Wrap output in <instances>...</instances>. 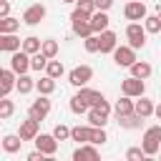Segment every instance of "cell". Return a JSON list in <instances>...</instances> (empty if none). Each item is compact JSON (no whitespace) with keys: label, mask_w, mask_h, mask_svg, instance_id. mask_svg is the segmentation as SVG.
I'll list each match as a JSON object with an SVG mask.
<instances>
[{"label":"cell","mask_w":161,"mask_h":161,"mask_svg":"<svg viewBox=\"0 0 161 161\" xmlns=\"http://www.w3.org/2000/svg\"><path fill=\"white\" fill-rule=\"evenodd\" d=\"M45 158H48V156H45L40 148H35V151H30V153L25 156V161H45Z\"/></svg>","instance_id":"obj_41"},{"label":"cell","mask_w":161,"mask_h":161,"mask_svg":"<svg viewBox=\"0 0 161 161\" xmlns=\"http://www.w3.org/2000/svg\"><path fill=\"white\" fill-rule=\"evenodd\" d=\"M60 3H75V0H60Z\"/></svg>","instance_id":"obj_46"},{"label":"cell","mask_w":161,"mask_h":161,"mask_svg":"<svg viewBox=\"0 0 161 161\" xmlns=\"http://www.w3.org/2000/svg\"><path fill=\"white\" fill-rule=\"evenodd\" d=\"M98 146L96 143H80L73 151V161H98Z\"/></svg>","instance_id":"obj_14"},{"label":"cell","mask_w":161,"mask_h":161,"mask_svg":"<svg viewBox=\"0 0 161 161\" xmlns=\"http://www.w3.org/2000/svg\"><path fill=\"white\" fill-rule=\"evenodd\" d=\"M20 23H23V18H13V15L0 18V33H18Z\"/></svg>","instance_id":"obj_27"},{"label":"cell","mask_w":161,"mask_h":161,"mask_svg":"<svg viewBox=\"0 0 161 161\" xmlns=\"http://www.w3.org/2000/svg\"><path fill=\"white\" fill-rule=\"evenodd\" d=\"M93 80V68L91 65H75L70 73H68V83L73 86V88H83V86H88Z\"/></svg>","instance_id":"obj_4"},{"label":"cell","mask_w":161,"mask_h":161,"mask_svg":"<svg viewBox=\"0 0 161 161\" xmlns=\"http://www.w3.org/2000/svg\"><path fill=\"white\" fill-rule=\"evenodd\" d=\"M116 121H118V126L121 128H126V131H136V128H141L143 126V116H138V113H128V116H116Z\"/></svg>","instance_id":"obj_19"},{"label":"cell","mask_w":161,"mask_h":161,"mask_svg":"<svg viewBox=\"0 0 161 161\" xmlns=\"http://www.w3.org/2000/svg\"><path fill=\"white\" fill-rule=\"evenodd\" d=\"M53 136H55L58 141H68V138H70V128H68L65 123H58V126L53 128Z\"/></svg>","instance_id":"obj_39"},{"label":"cell","mask_w":161,"mask_h":161,"mask_svg":"<svg viewBox=\"0 0 161 161\" xmlns=\"http://www.w3.org/2000/svg\"><path fill=\"white\" fill-rule=\"evenodd\" d=\"M78 96L88 103V106H96V103H101L106 96L101 93V91H96V88H88V86H83V88H78Z\"/></svg>","instance_id":"obj_22"},{"label":"cell","mask_w":161,"mask_h":161,"mask_svg":"<svg viewBox=\"0 0 161 161\" xmlns=\"http://www.w3.org/2000/svg\"><path fill=\"white\" fill-rule=\"evenodd\" d=\"M10 68H13L18 75H23V73L33 70V68H30V53H25L23 48H20V50H15V53H10Z\"/></svg>","instance_id":"obj_9"},{"label":"cell","mask_w":161,"mask_h":161,"mask_svg":"<svg viewBox=\"0 0 161 161\" xmlns=\"http://www.w3.org/2000/svg\"><path fill=\"white\" fill-rule=\"evenodd\" d=\"M70 28H73V35H78L80 40H83V38H88V35H93L91 15H88V13H83V10H78V8L70 13Z\"/></svg>","instance_id":"obj_2"},{"label":"cell","mask_w":161,"mask_h":161,"mask_svg":"<svg viewBox=\"0 0 161 161\" xmlns=\"http://www.w3.org/2000/svg\"><path fill=\"white\" fill-rule=\"evenodd\" d=\"M35 88V80L28 75V73H23V75H18V83H15V91L20 93V96H25V93H30Z\"/></svg>","instance_id":"obj_28"},{"label":"cell","mask_w":161,"mask_h":161,"mask_svg":"<svg viewBox=\"0 0 161 161\" xmlns=\"http://www.w3.org/2000/svg\"><path fill=\"white\" fill-rule=\"evenodd\" d=\"M35 91H38V93H43V96H50V93L55 91V78H50L48 73H45V75H40V78L35 80Z\"/></svg>","instance_id":"obj_25"},{"label":"cell","mask_w":161,"mask_h":161,"mask_svg":"<svg viewBox=\"0 0 161 161\" xmlns=\"http://www.w3.org/2000/svg\"><path fill=\"white\" fill-rule=\"evenodd\" d=\"M45 15H48V8L43 3H33V5H28L23 10V23L25 25H38V23L45 20Z\"/></svg>","instance_id":"obj_7"},{"label":"cell","mask_w":161,"mask_h":161,"mask_svg":"<svg viewBox=\"0 0 161 161\" xmlns=\"http://www.w3.org/2000/svg\"><path fill=\"white\" fill-rule=\"evenodd\" d=\"M40 48H43V40H40L38 35H28V38H23V50H25V53L33 55V53H38Z\"/></svg>","instance_id":"obj_30"},{"label":"cell","mask_w":161,"mask_h":161,"mask_svg":"<svg viewBox=\"0 0 161 161\" xmlns=\"http://www.w3.org/2000/svg\"><path fill=\"white\" fill-rule=\"evenodd\" d=\"M48 60H50V58H48L43 50H38V53H33V55H30V68L40 73V70H45V68H48Z\"/></svg>","instance_id":"obj_29"},{"label":"cell","mask_w":161,"mask_h":161,"mask_svg":"<svg viewBox=\"0 0 161 161\" xmlns=\"http://www.w3.org/2000/svg\"><path fill=\"white\" fill-rule=\"evenodd\" d=\"M40 50H43L48 58H55V55H58V40H53V38H45Z\"/></svg>","instance_id":"obj_37"},{"label":"cell","mask_w":161,"mask_h":161,"mask_svg":"<svg viewBox=\"0 0 161 161\" xmlns=\"http://www.w3.org/2000/svg\"><path fill=\"white\" fill-rule=\"evenodd\" d=\"M146 35H148V33H146V28H143V20H141V23H138V20H131V23L126 25V40H128L131 48H136V50L143 48V45H146Z\"/></svg>","instance_id":"obj_3"},{"label":"cell","mask_w":161,"mask_h":161,"mask_svg":"<svg viewBox=\"0 0 161 161\" xmlns=\"http://www.w3.org/2000/svg\"><path fill=\"white\" fill-rule=\"evenodd\" d=\"M13 113H15V103H13L8 96H0V118H3V121H8Z\"/></svg>","instance_id":"obj_32"},{"label":"cell","mask_w":161,"mask_h":161,"mask_svg":"<svg viewBox=\"0 0 161 161\" xmlns=\"http://www.w3.org/2000/svg\"><path fill=\"white\" fill-rule=\"evenodd\" d=\"M106 141H108L106 126H93V133H91V143H96V146H103Z\"/></svg>","instance_id":"obj_35"},{"label":"cell","mask_w":161,"mask_h":161,"mask_svg":"<svg viewBox=\"0 0 161 161\" xmlns=\"http://www.w3.org/2000/svg\"><path fill=\"white\" fill-rule=\"evenodd\" d=\"M128 70H131V75H136V78H143V80H146V78L153 73L151 63H146V60H136V63H133Z\"/></svg>","instance_id":"obj_26"},{"label":"cell","mask_w":161,"mask_h":161,"mask_svg":"<svg viewBox=\"0 0 161 161\" xmlns=\"http://www.w3.org/2000/svg\"><path fill=\"white\" fill-rule=\"evenodd\" d=\"M45 73H48L50 78H55V80H58V78L65 73V68H63V63H60V60L50 58V60H48V68H45Z\"/></svg>","instance_id":"obj_33"},{"label":"cell","mask_w":161,"mask_h":161,"mask_svg":"<svg viewBox=\"0 0 161 161\" xmlns=\"http://www.w3.org/2000/svg\"><path fill=\"white\" fill-rule=\"evenodd\" d=\"M128 113H136V101L131 96H121L113 103V116H128Z\"/></svg>","instance_id":"obj_17"},{"label":"cell","mask_w":161,"mask_h":161,"mask_svg":"<svg viewBox=\"0 0 161 161\" xmlns=\"http://www.w3.org/2000/svg\"><path fill=\"white\" fill-rule=\"evenodd\" d=\"M50 108H53L50 98H48V96H43V93H38V98H35V101L30 103V108H28V116H30V118L43 121V118L50 113Z\"/></svg>","instance_id":"obj_8"},{"label":"cell","mask_w":161,"mask_h":161,"mask_svg":"<svg viewBox=\"0 0 161 161\" xmlns=\"http://www.w3.org/2000/svg\"><path fill=\"white\" fill-rule=\"evenodd\" d=\"M153 111H156V103H153L151 98L141 96V98L136 101V113H138V116H143V118H151V116H153Z\"/></svg>","instance_id":"obj_24"},{"label":"cell","mask_w":161,"mask_h":161,"mask_svg":"<svg viewBox=\"0 0 161 161\" xmlns=\"http://www.w3.org/2000/svg\"><path fill=\"white\" fill-rule=\"evenodd\" d=\"M113 63L118 65V68H131L138 58H136V48H131V45H118L113 53Z\"/></svg>","instance_id":"obj_6"},{"label":"cell","mask_w":161,"mask_h":161,"mask_svg":"<svg viewBox=\"0 0 161 161\" xmlns=\"http://www.w3.org/2000/svg\"><path fill=\"white\" fill-rule=\"evenodd\" d=\"M98 40H101V53H113L118 48V35L113 30H103L98 33Z\"/></svg>","instance_id":"obj_18"},{"label":"cell","mask_w":161,"mask_h":161,"mask_svg":"<svg viewBox=\"0 0 161 161\" xmlns=\"http://www.w3.org/2000/svg\"><path fill=\"white\" fill-rule=\"evenodd\" d=\"M126 158H128V161H143V158H146L143 146H131V148L126 151Z\"/></svg>","instance_id":"obj_38"},{"label":"cell","mask_w":161,"mask_h":161,"mask_svg":"<svg viewBox=\"0 0 161 161\" xmlns=\"http://www.w3.org/2000/svg\"><path fill=\"white\" fill-rule=\"evenodd\" d=\"M143 28H146V33H151V35L161 33V18H158V13H156V15H146V18H143Z\"/></svg>","instance_id":"obj_31"},{"label":"cell","mask_w":161,"mask_h":161,"mask_svg":"<svg viewBox=\"0 0 161 161\" xmlns=\"http://www.w3.org/2000/svg\"><path fill=\"white\" fill-rule=\"evenodd\" d=\"M108 111H103V108H98V106H91L88 108V123L91 126H106L108 123Z\"/></svg>","instance_id":"obj_21"},{"label":"cell","mask_w":161,"mask_h":161,"mask_svg":"<svg viewBox=\"0 0 161 161\" xmlns=\"http://www.w3.org/2000/svg\"><path fill=\"white\" fill-rule=\"evenodd\" d=\"M158 156H161V151H158Z\"/></svg>","instance_id":"obj_47"},{"label":"cell","mask_w":161,"mask_h":161,"mask_svg":"<svg viewBox=\"0 0 161 161\" xmlns=\"http://www.w3.org/2000/svg\"><path fill=\"white\" fill-rule=\"evenodd\" d=\"M83 48H86L88 53H101V40H98V35L93 33V35L83 38Z\"/></svg>","instance_id":"obj_36"},{"label":"cell","mask_w":161,"mask_h":161,"mask_svg":"<svg viewBox=\"0 0 161 161\" xmlns=\"http://www.w3.org/2000/svg\"><path fill=\"white\" fill-rule=\"evenodd\" d=\"M18 133H20V138L23 141H35V136L40 133V121L38 118H25L23 123H20V128H18Z\"/></svg>","instance_id":"obj_12"},{"label":"cell","mask_w":161,"mask_h":161,"mask_svg":"<svg viewBox=\"0 0 161 161\" xmlns=\"http://www.w3.org/2000/svg\"><path fill=\"white\" fill-rule=\"evenodd\" d=\"M88 108H91V106H88V103H86V101L78 96V93L70 98V111H73L75 116H83V113H88Z\"/></svg>","instance_id":"obj_34"},{"label":"cell","mask_w":161,"mask_h":161,"mask_svg":"<svg viewBox=\"0 0 161 161\" xmlns=\"http://www.w3.org/2000/svg\"><path fill=\"white\" fill-rule=\"evenodd\" d=\"M23 48V40L15 33H0V50L3 53H15Z\"/></svg>","instance_id":"obj_15"},{"label":"cell","mask_w":161,"mask_h":161,"mask_svg":"<svg viewBox=\"0 0 161 161\" xmlns=\"http://www.w3.org/2000/svg\"><path fill=\"white\" fill-rule=\"evenodd\" d=\"M35 148H40L48 158H53L55 151H58V138L53 133H38L35 136Z\"/></svg>","instance_id":"obj_10"},{"label":"cell","mask_w":161,"mask_h":161,"mask_svg":"<svg viewBox=\"0 0 161 161\" xmlns=\"http://www.w3.org/2000/svg\"><path fill=\"white\" fill-rule=\"evenodd\" d=\"M96 3V10H111V5H113V0H93Z\"/></svg>","instance_id":"obj_42"},{"label":"cell","mask_w":161,"mask_h":161,"mask_svg":"<svg viewBox=\"0 0 161 161\" xmlns=\"http://www.w3.org/2000/svg\"><path fill=\"white\" fill-rule=\"evenodd\" d=\"M18 83V73L13 68H3L0 70V96H10V91H15Z\"/></svg>","instance_id":"obj_13"},{"label":"cell","mask_w":161,"mask_h":161,"mask_svg":"<svg viewBox=\"0 0 161 161\" xmlns=\"http://www.w3.org/2000/svg\"><path fill=\"white\" fill-rule=\"evenodd\" d=\"M121 93L123 96H131V98H141L146 93V80L143 78H136V75H128L121 80Z\"/></svg>","instance_id":"obj_5"},{"label":"cell","mask_w":161,"mask_h":161,"mask_svg":"<svg viewBox=\"0 0 161 161\" xmlns=\"http://www.w3.org/2000/svg\"><path fill=\"white\" fill-rule=\"evenodd\" d=\"M146 15H148V10H146L143 0H128L123 5V18L126 20H143Z\"/></svg>","instance_id":"obj_11"},{"label":"cell","mask_w":161,"mask_h":161,"mask_svg":"<svg viewBox=\"0 0 161 161\" xmlns=\"http://www.w3.org/2000/svg\"><path fill=\"white\" fill-rule=\"evenodd\" d=\"M91 133H93V126L88 123V126H73L70 128V141H75V143H91Z\"/></svg>","instance_id":"obj_20"},{"label":"cell","mask_w":161,"mask_h":161,"mask_svg":"<svg viewBox=\"0 0 161 161\" xmlns=\"http://www.w3.org/2000/svg\"><path fill=\"white\" fill-rule=\"evenodd\" d=\"M153 116H156V118L161 121V103H156V111H153Z\"/></svg>","instance_id":"obj_44"},{"label":"cell","mask_w":161,"mask_h":161,"mask_svg":"<svg viewBox=\"0 0 161 161\" xmlns=\"http://www.w3.org/2000/svg\"><path fill=\"white\" fill-rule=\"evenodd\" d=\"M20 146H23L20 133H8V136H3V151H5V153H18Z\"/></svg>","instance_id":"obj_23"},{"label":"cell","mask_w":161,"mask_h":161,"mask_svg":"<svg viewBox=\"0 0 161 161\" xmlns=\"http://www.w3.org/2000/svg\"><path fill=\"white\" fill-rule=\"evenodd\" d=\"M8 15H10V3L0 0V18H8Z\"/></svg>","instance_id":"obj_43"},{"label":"cell","mask_w":161,"mask_h":161,"mask_svg":"<svg viewBox=\"0 0 161 161\" xmlns=\"http://www.w3.org/2000/svg\"><path fill=\"white\" fill-rule=\"evenodd\" d=\"M141 146H143L146 156H158V151H161V123L148 126V128L143 131V136H141Z\"/></svg>","instance_id":"obj_1"},{"label":"cell","mask_w":161,"mask_h":161,"mask_svg":"<svg viewBox=\"0 0 161 161\" xmlns=\"http://www.w3.org/2000/svg\"><path fill=\"white\" fill-rule=\"evenodd\" d=\"M156 13H158V18H161V5H158V8H156Z\"/></svg>","instance_id":"obj_45"},{"label":"cell","mask_w":161,"mask_h":161,"mask_svg":"<svg viewBox=\"0 0 161 161\" xmlns=\"http://www.w3.org/2000/svg\"><path fill=\"white\" fill-rule=\"evenodd\" d=\"M108 25H111L108 10H96V13L91 15V28H93V33H96V35H98V33H103V30H108Z\"/></svg>","instance_id":"obj_16"},{"label":"cell","mask_w":161,"mask_h":161,"mask_svg":"<svg viewBox=\"0 0 161 161\" xmlns=\"http://www.w3.org/2000/svg\"><path fill=\"white\" fill-rule=\"evenodd\" d=\"M75 8L83 10V13H88V15L96 13V3H93V0H75Z\"/></svg>","instance_id":"obj_40"}]
</instances>
